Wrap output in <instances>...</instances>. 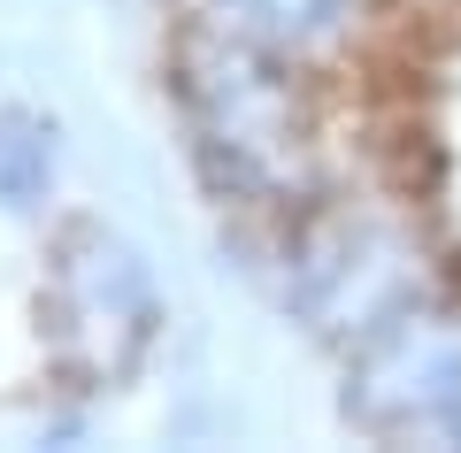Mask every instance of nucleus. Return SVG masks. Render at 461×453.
<instances>
[{
	"label": "nucleus",
	"instance_id": "f257e3e1",
	"mask_svg": "<svg viewBox=\"0 0 461 453\" xmlns=\"http://www.w3.org/2000/svg\"><path fill=\"white\" fill-rule=\"evenodd\" d=\"M162 69L223 246L330 361L461 339V0H169Z\"/></svg>",
	"mask_w": 461,
	"mask_h": 453
},
{
	"label": "nucleus",
	"instance_id": "f03ea898",
	"mask_svg": "<svg viewBox=\"0 0 461 453\" xmlns=\"http://www.w3.org/2000/svg\"><path fill=\"white\" fill-rule=\"evenodd\" d=\"M0 200L8 208L54 200V123L32 108H0Z\"/></svg>",
	"mask_w": 461,
	"mask_h": 453
}]
</instances>
